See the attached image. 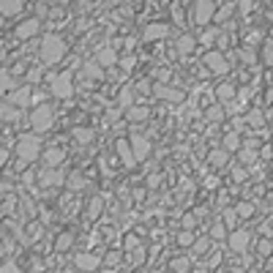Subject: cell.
Here are the masks:
<instances>
[{"label":"cell","instance_id":"1","mask_svg":"<svg viewBox=\"0 0 273 273\" xmlns=\"http://www.w3.org/2000/svg\"><path fill=\"white\" fill-rule=\"evenodd\" d=\"M66 55V41L60 36H55V33H47V36L41 38V63L44 66H55L60 63Z\"/></svg>","mask_w":273,"mask_h":273},{"label":"cell","instance_id":"2","mask_svg":"<svg viewBox=\"0 0 273 273\" xmlns=\"http://www.w3.org/2000/svg\"><path fill=\"white\" fill-rule=\"evenodd\" d=\"M17 156H19V164L17 167H25L30 161H36L41 156V139L36 134H22L17 139Z\"/></svg>","mask_w":273,"mask_h":273},{"label":"cell","instance_id":"3","mask_svg":"<svg viewBox=\"0 0 273 273\" xmlns=\"http://www.w3.org/2000/svg\"><path fill=\"white\" fill-rule=\"evenodd\" d=\"M55 123V112L49 104H38L36 109H33V115H30V126H33V131L36 134H44V131H49Z\"/></svg>","mask_w":273,"mask_h":273},{"label":"cell","instance_id":"4","mask_svg":"<svg viewBox=\"0 0 273 273\" xmlns=\"http://www.w3.org/2000/svg\"><path fill=\"white\" fill-rule=\"evenodd\" d=\"M49 90H52L55 99H71V93H74L71 71H66V74H60V77H55L52 82H49Z\"/></svg>","mask_w":273,"mask_h":273},{"label":"cell","instance_id":"5","mask_svg":"<svg viewBox=\"0 0 273 273\" xmlns=\"http://www.w3.org/2000/svg\"><path fill=\"white\" fill-rule=\"evenodd\" d=\"M216 3H210V0H200V3H194V14H191V17H194V25H208L210 19H213V14H216Z\"/></svg>","mask_w":273,"mask_h":273},{"label":"cell","instance_id":"6","mask_svg":"<svg viewBox=\"0 0 273 273\" xmlns=\"http://www.w3.org/2000/svg\"><path fill=\"white\" fill-rule=\"evenodd\" d=\"M202 60H205V66H208L213 74H227L230 71V60H227L221 52H208Z\"/></svg>","mask_w":273,"mask_h":273},{"label":"cell","instance_id":"7","mask_svg":"<svg viewBox=\"0 0 273 273\" xmlns=\"http://www.w3.org/2000/svg\"><path fill=\"white\" fill-rule=\"evenodd\" d=\"M129 145H131V153H134V159L136 161H142V159H148L150 156V142H148V136H131L129 139Z\"/></svg>","mask_w":273,"mask_h":273},{"label":"cell","instance_id":"8","mask_svg":"<svg viewBox=\"0 0 273 273\" xmlns=\"http://www.w3.org/2000/svg\"><path fill=\"white\" fill-rule=\"evenodd\" d=\"M249 243H251V235H249L246 230H235V232L230 235V249L238 251V254L249 249Z\"/></svg>","mask_w":273,"mask_h":273},{"label":"cell","instance_id":"9","mask_svg":"<svg viewBox=\"0 0 273 273\" xmlns=\"http://www.w3.org/2000/svg\"><path fill=\"white\" fill-rule=\"evenodd\" d=\"M38 28H41V19H38V17H30V19H25V22L17 28V36H19V38H33V36L38 33Z\"/></svg>","mask_w":273,"mask_h":273},{"label":"cell","instance_id":"10","mask_svg":"<svg viewBox=\"0 0 273 273\" xmlns=\"http://www.w3.org/2000/svg\"><path fill=\"white\" fill-rule=\"evenodd\" d=\"M153 96H156V99H164V101H172V104H178V101H183V90L164 88V85H156V88H153Z\"/></svg>","mask_w":273,"mask_h":273},{"label":"cell","instance_id":"11","mask_svg":"<svg viewBox=\"0 0 273 273\" xmlns=\"http://www.w3.org/2000/svg\"><path fill=\"white\" fill-rule=\"evenodd\" d=\"M8 101H11L14 107H28L30 101H33V90L30 88H19V90H14V93H8Z\"/></svg>","mask_w":273,"mask_h":273},{"label":"cell","instance_id":"12","mask_svg":"<svg viewBox=\"0 0 273 273\" xmlns=\"http://www.w3.org/2000/svg\"><path fill=\"white\" fill-rule=\"evenodd\" d=\"M115 148H118V153H120V159H123V164H126V167H134V164H136L134 153H131L129 139H118V142H115Z\"/></svg>","mask_w":273,"mask_h":273},{"label":"cell","instance_id":"13","mask_svg":"<svg viewBox=\"0 0 273 273\" xmlns=\"http://www.w3.org/2000/svg\"><path fill=\"white\" fill-rule=\"evenodd\" d=\"M167 33H170V28H167V25L153 22V25H148V28H145L142 36L148 38V41H156V38H167Z\"/></svg>","mask_w":273,"mask_h":273},{"label":"cell","instance_id":"14","mask_svg":"<svg viewBox=\"0 0 273 273\" xmlns=\"http://www.w3.org/2000/svg\"><path fill=\"white\" fill-rule=\"evenodd\" d=\"M74 262H77V268H82V271H96V268L101 265V260L96 254H77Z\"/></svg>","mask_w":273,"mask_h":273},{"label":"cell","instance_id":"15","mask_svg":"<svg viewBox=\"0 0 273 273\" xmlns=\"http://www.w3.org/2000/svg\"><path fill=\"white\" fill-rule=\"evenodd\" d=\"M25 8V3H19V0H0V17H17L19 11Z\"/></svg>","mask_w":273,"mask_h":273},{"label":"cell","instance_id":"16","mask_svg":"<svg viewBox=\"0 0 273 273\" xmlns=\"http://www.w3.org/2000/svg\"><path fill=\"white\" fill-rule=\"evenodd\" d=\"M126 118L131 120V123H145V120L150 118V109L148 107H131V109H126Z\"/></svg>","mask_w":273,"mask_h":273},{"label":"cell","instance_id":"17","mask_svg":"<svg viewBox=\"0 0 273 273\" xmlns=\"http://www.w3.org/2000/svg\"><path fill=\"white\" fill-rule=\"evenodd\" d=\"M96 63L101 66V68H104V66H115L118 63V52H115L112 47H107V49H101L99 55H96Z\"/></svg>","mask_w":273,"mask_h":273},{"label":"cell","instance_id":"18","mask_svg":"<svg viewBox=\"0 0 273 273\" xmlns=\"http://www.w3.org/2000/svg\"><path fill=\"white\" fill-rule=\"evenodd\" d=\"M221 150H227V153H235V150H240V136H238L235 131L224 134V139H221Z\"/></svg>","mask_w":273,"mask_h":273},{"label":"cell","instance_id":"19","mask_svg":"<svg viewBox=\"0 0 273 273\" xmlns=\"http://www.w3.org/2000/svg\"><path fill=\"white\" fill-rule=\"evenodd\" d=\"M79 74H82L85 79H104V68H101L99 63H85Z\"/></svg>","mask_w":273,"mask_h":273},{"label":"cell","instance_id":"20","mask_svg":"<svg viewBox=\"0 0 273 273\" xmlns=\"http://www.w3.org/2000/svg\"><path fill=\"white\" fill-rule=\"evenodd\" d=\"M14 88H17V79H14L8 71H0V96L14 93Z\"/></svg>","mask_w":273,"mask_h":273},{"label":"cell","instance_id":"21","mask_svg":"<svg viewBox=\"0 0 273 273\" xmlns=\"http://www.w3.org/2000/svg\"><path fill=\"white\" fill-rule=\"evenodd\" d=\"M71 136L79 145H88V142H93V129H82V126H77V129H71Z\"/></svg>","mask_w":273,"mask_h":273},{"label":"cell","instance_id":"22","mask_svg":"<svg viewBox=\"0 0 273 273\" xmlns=\"http://www.w3.org/2000/svg\"><path fill=\"white\" fill-rule=\"evenodd\" d=\"M63 156H66L63 148H49L47 153H44V161H47L49 167H58L60 161H63Z\"/></svg>","mask_w":273,"mask_h":273},{"label":"cell","instance_id":"23","mask_svg":"<svg viewBox=\"0 0 273 273\" xmlns=\"http://www.w3.org/2000/svg\"><path fill=\"white\" fill-rule=\"evenodd\" d=\"M0 120H6V123L19 120V109L17 107H8V104H3V101H0Z\"/></svg>","mask_w":273,"mask_h":273},{"label":"cell","instance_id":"24","mask_svg":"<svg viewBox=\"0 0 273 273\" xmlns=\"http://www.w3.org/2000/svg\"><path fill=\"white\" fill-rule=\"evenodd\" d=\"M235 8H238V3H224V6H219V11L213 14V19H216V22H227Z\"/></svg>","mask_w":273,"mask_h":273},{"label":"cell","instance_id":"25","mask_svg":"<svg viewBox=\"0 0 273 273\" xmlns=\"http://www.w3.org/2000/svg\"><path fill=\"white\" fill-rule=\"evenodd\" d=\"M60 183H63V175L60 172H49V170L41 172V186H60Z\"/></svg>","mask_w":273,"mask_h":273},{"label":"cell","instance_id":"26","mask_svg":"<svg viewBox=\"0 0 273 273\" xmlns=\"http://www.w3.org/2000/svg\"><path fill=\"white\" fill-rule=\"evenodd\" d=\"M216 96H219L221 101H230V99H235V88H232L230 82H221L219 88H216Z\"/></svg>","mask_w":273,"mask_h":273},{"label":"cell","instance_id":"27","mask_svg":"<svg viewBox=\"0 0 273 273\" xmlns=\"http://www.w3.org/2000/svg\"><path fill=\"white\" fill-rule=\"evenodd\" d=\"M170 268H172V273H189L191 262L186 260V257H175V260L170 262Z\"/></svg>","mask_w":273,"mask_h":273},{"label":"cell","instance_id":"28","mask_svg":"<svg viewBox=\"0 0 273 273\" xmlns=\"http://www.w3.org/2000/svg\"><path fill=\"white\" fill-rule=\"evenodd\" d=\"M260 55H262V63L265 66H273V38H268V41L262 44Z\"/></svg>","mask_w":273,"mask_h":273},{"label":"cell","instance_id":"29","mask_svg":"<svg viewBox=\"0 0 273 273\" xmlns=\"http://www.w3.org/2000/svg\"><path fill=\"white\" fill-rule=\"evenodd\" d=\"M194 47H197V38H194V36H180V38H178V49H180L183 55H189Z\"/></svg>","mask_w":273,"mask_h":273},{"label":"cell","instance_id":"30","mask_svg":"<svg viewBox=\"0 0 273 273\" xmlns=\"http://www.w3.org/2000/svg\"><path fill=\"white\" fill-rule=\"evenodd\" d=\"M208 161L216 164V167H224L227 161H230V153H227V150H213V153L208 156Z\"/></svg>","mask_w":273,"mask_h":273},{"label":"cell","instance_id":"31","mask_svg":"<svg viewBox=\"0 0 273 273\" xmlns=\"http://www.w3.org/2000/svg\"><path fill=\"white\" fill-rule=\"evenodd\" d=\"M71 243H74V232H63V235L58 238V243H55V251H66Z\"/></svg>","mask_w":273,"mask_h":273},{"label":"cell","instance_id":"32","mask_svg":"<svg viewBox=\"0 0 273 273\" xmlns=\"http://www.w3.org/2000/svg\"><path fill=\"white\" fill-rule=\"evenodd\" d=\"M238 159H240V164L251 167L257 161V153H254V150H249V148H240V150H238Z\"/></svg>","mask_w":273,"mask_h":273},{"label":"cell","instance_id":"33","mask_svg":"<svg viewBox=\"0 0 273 273\" xmlns=\"http://www.w3.org/2000/svg\"><path fill=\"white\" fill-rule=\"evenodd\" d=\"M246 126H254V129H260V126H262V112H260V109H251V112L249 115H246Z\"/></svg>","mask_w":273,"mask_h":273},{"label":"cell","instance_id":"34","mask_svg":"<svg viewBox=\"0 0 273 273\" xmlns=\"http://www.w3.org/2000/svg\"><path fill=\"white\" fill-rule=\"evenodd\" d=\"M118 104H120V109H131V107H134V99H131V90L129 88L118 96Z\"/></svg>","mask_w":273,"mask_h":273},{"label":"cell","instance_id":"35","mask_svg":"<svg viewBox=\"0 0 273 273\" xmlns=\"http://www.w3.org/2000/svg\"><path fill=\"white\" fill-rule=\"evenodd\" d=\"M101 205H104L101 197H93V200H90V205H88V216H90V219H96V216L101 213Z\"/></svg>","mask_w":273,"mask_h":273},{"label":"cell","instance_id":"36","mask_svg":"<svg viewBox=\"0 0 273 273\" xmlns=\"http://www.w3.org/2000/svg\"><path fill=\"white\" fill-rule=\"evenodd\" d=\"M194 240H197V238H194V232H191V230H183L178 235V243L180 246H194Z\"/></svg>","mask_w":273,"mask_h":273},{"label":"cell","instance_id":"37","mask_svg":"<svg viewBox=\"0 0 273 273\" xmlns=\"http://www.w3.org/2000/svg\"><path fill=\"white\" fill-rule=\"evenodd\" d=\"M235 213H238V216H243V219H249V216L254 213V205H251V202H240Z\"/></svg>","mask_w":273,"mask_h":273},{"label":"cell","instance_id":"38","mask_svg":"<svg viewBox=\"0 0 273 273\" xmlns=\"http://www.w3.org/2000/svg\"><path fill=\"white\" fill-rule=\"evenodd\" d=\"M208 246H210L208 238H202V240H194V251H197V254H208Z\"/></svg>","mask_w":273,"mask_h":273},{"label":"cell","instance_id":"39","mask_svg":"<svg viewBox=\"0 0 273 273\" xmlns=\"http://www.w3.org/2000/svg\"><path fill=\"white\" fill-rule=\"evenodd\" d=\"M205 118H208V120H221V118H224V109H221V107H210L208 112H205Z\"/></svg>","mask_w":273,"mask_h":273},{"label":"cell","instance_id":"40","mask_svg":"<svg viewBox=\"0 0 273 273\" xmlns=\"http://www.w3.org/2000/svg\"><path fill=\"white\" fill-rule=\"evenodd\" d=\"M224 221H227V227H230V230H235L238 213H235V210H230V208H227V210H224Z\"/></svg>","mask_w":273,"mask_h":273},{"label":"cell","instance_id":"41","mask_svg":"<svg viewBox=\"0 0 273 273\" xmlns=\"http://www.w3.org/2000/svg\"><path fill=\"white\" fill-rule=\"evenodd\" d=\"M172 17L178 25H183V8H180V3H172Z\"/></svg>","mask_w":273,"mask_h":273},{"label":"cell","instance_id":"42","mask_svg":"<svg viewBox=\"0 0 273 273\" xmlns=\"http://www.w3.org/2000/svg\"><path fill=\"white\" fill-rule=\"evenodd\" d=\"M257 251H260V254H271V251H273V243H271V240H260V246H257Z\"/></svg>","mask_w":273,"mask_h":273},{"label":"cell","instance_id":"43","mask_svg":"<svg viewBox=\"0 0 273 273\" xmlns=\"http://www.w3.org/2000/svg\"><path fill=\"white\" fill-rule=\"evenodd\" d=\"M238 55H240V60H243V63H257V58H254V52H251V49H243V52H238Z\"/></svg>","mask_w":273,"mask_h":273},{"label":"cell","instance_id":"44","mask_svg":"<svg viewBox=\"0 0 273 273\" xmlns=\"http://www.w3.org/2000/svg\"><path fill=\"white\" fill-rule=\"evenodd\" d=\"M210 238H213V240H221V238H224V224H213V230H210Z\"/></svg>","mask_w":273,"mask_h":273},{"label":"cell","instance_id":"45","mask_svg":"<svg viewBox=\"0 0 273 273\" xmlns=\"http://www.w3.org/2000/svg\"><path fill=\"white\" fill-rule=\"evenodd\" d=\"M3 210H6V213H14V210H17V197H8V200L3 202Z\"/></svg>","mask_w":273,"mask_h":273},{"label":"cell","instance_id":"46","mask_svg":"<svg viewBox=\"0 0 273 273\" xmlns=\"http://www.w3.org/2000/svg\"><path fill=\"white\" fill-rule=\"evenodd\" d=\"M232 178H235L238 183H243V180H246V170H243V167H235V170H232Z\"/></svg>","mask_w":273,"mask_h":273},{"label":"cell","instance_id":"47","mask_svg":"<svg viewBox=\"0 0 273 273\" xmlns=\"http://www.w3.org/2000/svg\"><path fill=\"white\" fill-rule=\"evenodd\" d=\"M194 224H197V216L194 213L183 216V230H194Z\"/></svg>","mask_w":273,"mask_h":273},{"label":"cell","instance_id":"48","mask_svg":"<svg viewBox=\"0 0 273 273\" xmlns=\"http://www.w3.org/2000/svg\"><path fill=\"white\" fill-rule=\"evenodd\" d=\"M68 183H71V189H82V186H85V180L79 178V175H71V178H68Z\"/></svg>","mask_w":273,"mask_h":273},{"label":"cell","instance_id":"49","mask_svg":"<svg viewBox=\"0 0 273 273\" xmlns=\"http://www.w3.org/2000/svg\"><path fill=\"white\" fill-rule=\"evenodd\" d=\"M120 66H123V68H134V66H136V58H134V55H129V58L120 60Z\"/></svg>","mask_w":273,"mask_h":273},{"label":"cell","instance_id":"50","mask_svg":"<svg viewBox=\"0 0 273 273\" xmlns=\"http://www.w3.org/2000/svg\"><path fill=\"white\" fill-rule=\"evenodd\" d=\"M38 79H41V71H38V68L28 71V82H38Z\"/></svg>","mask_w":273,"mask_h":273},{"label":"cell","instance_id":"51","mask_svg":"<svg viewBox=\"0 0 273 273\" xmlns=\"http://www.w3.org/2000/svg\"><path fill=\"white\" fill-rule=\"evenodd\" d=\"M200 38H202V41H213V38H216V30H205Z\"/></svg>","mask_w":273,"mask_h":273},{"label":"cell","instance_id":"52","mask_svg":"<svg viewBox=\"0 0 273 273\" xmlns=\"http://www.w3.org/2000/svg\"><path fill=\"white\" fill-rule=\"evenodd\" d=\"M107 262H109V265H118V262H120V254H118V251H115V254H107Z\"/></svg>","mask_w":273,"mask_h":273},{"label":"cell","instance_id":"53","mask_svg":"<svg viewBox=\"0 0 273 273\" xmlns=\"http://www.w3.org/2000/svg\"><path fill=\"white\" fill-rule=\"evenodd\" d=\"M156 186H159V175H150V178H148V189H156Z\"/></svg>","mask_w":273,"mask_h":273},{"label":"cell","instance_id":"54","mask_svg":"<svg viewBox=\"0 0 273 273\" xmlns=\"http://www.w3.org/2000/svg\"><path fill=\"white\" fill-rule=\"evenodd\" d=\"M136 88L142 90V93H148V90H150V82H148V79H145V82H139V85H136Z\"/></svg>","mask_w":273,"mask_h":273},{"label":"cell","instance_id":"55","mask_svg":"<svg viewBox=\"0 0 273 273\" xmlns=\"http://www.w3.org/2000/svg\"><path fill=\"white\" fill-rule=\"evenodd\" d=\"M0 273H17V268H14V265H6V268H0Z\"/></svg>","mask_w":273,"mask_h":273},{"label":"cell","instance_id":"56","mask_svg":"<svg viewBox=\"0 0 273 273\" xmlns=\"http://www.w3.org/2000/svg\"><path fill=\"white\" fill-rule=\"evenodd\" d=\"M6 159H8V153H6V150H0V167L6 164Z\"/></svg>","mask_w":273,"mask_h":273},{"label":"cell","instance_id":"57","mask_svg":"<svg viewBox=\"0 0 273 273\" xmlns=\"http://www.w3.org/2000/svg\"><path fill=\"white\" fill-rule=\"evenodd\" d=\"M0 25H3V17H0Z\"/></svg>","mask_w":273,"mask_h":273},{"label":"cell","instance_id":"58","mask_svg":"<svg viewBox=\"0 0 273 273\" xmlns=\"http://www.w3.org/2000/svg\"><path fill=\"white\" fill-rule=\"evenodd\" d=\"M271 36H273V28H271Z\"/></svg>","mask_w":273,"mask_h":273}]
</instances>
